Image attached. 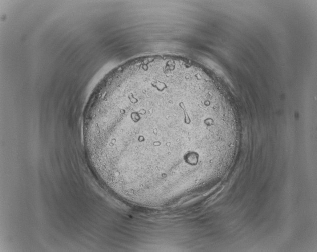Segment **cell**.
<instances>
[{
    "label": "cell",
    "mask_w": 317,
    "mask_h": 252,
    "mask_svg": "<svg viewBox=\"0 0 317 252\" xmlns=\"http://www.w3.org/2000/svg\"><path fill=\"white\" fill-rule=\"evenodd\" d=\"M194 112L189 96L173 78H130L104 91L91 122L92 139L100 155L117 163H167L181 158L178 140Z\"/></svg>",
    "instance_id": "6da1fadb"
}]
</instances>
